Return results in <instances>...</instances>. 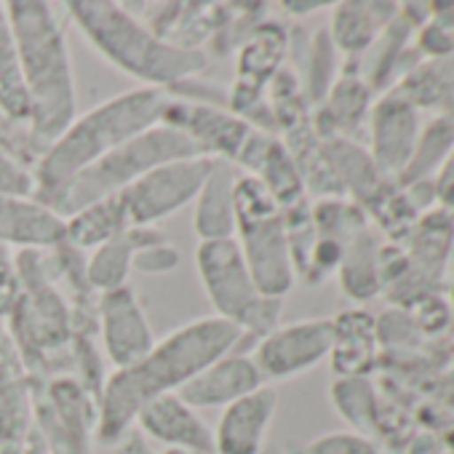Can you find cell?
<instances>
[{
  "label": "cell",
  "instance_id": "4316f807",
  "mask_svg": "<svg viewBox=\"0 0 454 454\" xmlns=\"http://www.w3.org/2000/svg\"><path fill=\"white\" fill-rule=\"evenodd\" d=\"M35 174L17 158L0 150V195H20V198H35Z\"/></svg>",
  "mask_w": 454,
  "mask_h": 454
},
{
  "label": "cell",
  "instance_id": "ba28073f",
  "mask_svg": "<svg viewBox=\"0 0 454 454\" xmlns=\"http://www.w3.org/2000/svg\"><path fill=\"white\" fill-rule=\"evenodd\" d=\"M195 268L216 318L233 324L244 337L257 340L278 326L281 300L265 297L257 289L236 239L200 241L195 249Z\"/></svg>",
  "mask_w": 454,
  "mask_h": 454
},
{
  "label": "cell",
  "instance_id": "5bb4252c",
  "mask_svg": "<svg viewBox=\"0 0 454 454\" xmlns=\"http://www.w3.org/2000/svg\"><path fill=\"white\" fill-rule=\"evenodd\" d=\"M278 409V393L270 385L224 406L214 435V454H262L273 417Z\"/></svg>",
  "mask_w": 454,
  "mask_h": 454
},
{
  "label": "cell",
  "instance_id": "83f0119b",
  "mask_svg": "<svg viewBox=\"0 0 454 454\" xmlns=\"http://www.w3.org/2000/svg\"><path fill=\"white\" fill-rule=\"evenodd\" d=\"M107 454H155L147 443V438L139 430H129L121 441H115L110 446Z\"/></svg>",
  "mask_w": 454,
  "mask_h": 454
},
{
  "label": "cell",
  "instance_id": "7402d4cb",
  "mask_svg": "<svg viewBox=\"0 0 454 454\" xmlns=\"http://www.w3.org/2000/svg\"><path fill=\"white\" fill-rule=\"evenodd\" d=\"M0 110L17 123L27 126L30 118V105L22 83V70H20V51L14 41V30L9 22L6 4H0Z\"/></svg>",
  "mask_w": 454,
  "mask_h": 454
},
{
  "label": "cell",
  "instance_id": "30bf717a",
  "mask_svg": "<svg viewBox=\"0 0 454 454\" xmlns=\"http://www.w3.org/2000/svg\"><path fill=\"white\" fill-rule=\"evenodd\" d=\"M208 158H179L155 166L121 195L131 227H155L160 219L192 203L211 171Z\"/></svg>",
  "mask_w": 454,
  "mask_h": 454
},
{
  "label": "cell",
  "instance_id": "d4e9b609",
  "mask_svg": "<svg viewBox=\"0 0 454 454\" xmlns=\"http://www.w3.org/2000/svg\"><path fill=\"white\" fill-rule=\"evenodd\" d=\"M286 454H377V449L353 433H329L305 443H292Z\"/></svg>",
  "mask_w": 454,
  "mask_h": 454
},
{
  "label": "cell",
  "instance_id": "277c9868",
  "mask_svg": "<svg viewBox=\"0 0 454 454\" xmlns=\"http://www.w3.org/2000/svg\"><path fill=\"white\" fill-rule=\"evenodd\" d=\"M22 276V294L4 321L30 377H73V348L75 337L86 326H97L94 308H73L62 289L49 278L43 252H17Z\"/></svg>",
  "mask_w": 454,
  "mask_h": 454
},
{
  "label": "cell",
  "instance_id": "9c48e42d",
  "mask_svg": "<svg viewBox=\"0 0 454 454\" xmlns=\"http://www.w3.org/2000/svg\"><path fill=\"white\" fill-rule=\"evenodd\" d=\"M33 433L46 454H91L97 398L75 377L33 380Z\"/></svg>",
  "mask_w": 454,
  "mask_h": 454
},
{
  "label": "cell",
  "instance_id": "4fadbf2b",
  "mask_svg": "<svg viewBox=\"0 0 454 454\" xmlns=\"http://www.w3.org/2000/svg\"><path fill=\"white\" fill-rule=\"evenodd\" d=\"M332 324L329 321H297L289 326H276L270 334L257 340L252 353L262 380H292L313 369L332 350Z\"/></svg>",
  "mask_w": 454,
  "mask_h": 454
},
{
  "label": "cell",
  "instance_id": "2e32d148",
  "mask_svg": "<svg viewBox=\"0 0 454 454\" xmlns=\"http://www.w3.org/2000/svg\"><path fill=\"white\" fill-rule=\"evenodd\" d=\"M33 433V377L0 321V446H17Z\"/></svg>",
  "mask_w": 454,
  "mask_h": 454
},
{
  "label": "cell",
  "instance_id": "4dcf8cb0",
  "mask_svg": "<svg viewBox=\"0 0 454 454\" xmlns=\"http://www.w3.org/2000/svg\"><path fill=\"white\" fill-rule=\"evenodd\" d=\"M163 454H192V451H184V449H166Z\"/></svg>",
  "mask_w": 454,
  "mask_h": 454
},
{
  "label": "cell",
  "instance_id": "7a4b0ae2",
  "mask_svg": "<svg viewBox=\"0 0 454 454\" xmlns=\"http://www.w3.org/2000/svg\"><path fill=\"white\" fill-rule=\"evenodd\" d=\"M22 83L30 105L27 129L46 150L78 115V89L65 25L51 4L43 0H9Z\"/></svg>",
  "mask_w": 454,
  "mask_h": 454
},
{
  "label": "cell",
  "instance_id": "f1b7e54d",
  "mask_svg": "<svg viewBox=\"0 0 454 454\" xmlns=\"http://www.w3.org/2000/svg\"><path fill=\"white\" fill-rule=\"evenodd\" d=\"M0 454H46V449H43V443H41V438L35 435V433H30L22 443H17V446H0Z\"/></svg>",
  "mask_w": 454,
  "mask_h": 454
},
{
  "label": "cell",
  "instance_id": "52a82bcc",
  "mask_svg": "<svg viewBox=\"0 0 454 454\" xmlns=\"http://www.w3.org/2000/svg\"><path fill=\"white\" fill-rule=\"evenodd\" d=\"M236 244L265 297L281 300L294 284V260L281 206L247 174L236 179Z\"/></svg>",
  "mask_w": 454,
  "mask_h": 454
},
{
  "label": "cell",
  "instance_id": "8fae6325",
  "mask_svg": "<svg viewBox=\"0 0 454 454\" xmlns=\"http://www.w3.org/2000/svg\"><path fill=\"white\" fill-rule=\"evenodd\" d=\"M160 123L184 134L203 158L222 160L231 166H236L249 137L254 134V126L233 115L227 107L208 105V102H187L174 97L168 99Z\"/></svg>",
  "mask_w": 454,
  "mask_h": 454
},
{
  "label": "cell",
  "instance_id": "f546056e",
  "mask_svg": "<svg viewBox=\"0 0 454 454\" xmlns=\"http://www.w3.org/2000/svg\"><path fill=\"white\" fill-rule=\"evenodd\" d=\"M284 9H286V12H292V14H297V17H305L308 12L321 9V4H284Z\"/></svg>",
  "mask_w": 454,
  "mask_h": 454
},
{
  "label": "cell",
  "instance_id": "ffe728a7",
  "mask_svg": "<svg viewBox=\"0 0 454 454\" xmlns=\"http://www.w3.org/2000/svg\"><path fill=\"white\" fill-rule=\"evenodd\" d=\"M131 231V222L121 195L102 198L65 219V244L78 252H94L97 247Z\"/></svg>",
  "mask_w": 454,
  "mask_h": 454
},
{
  "label": "cell",
  "instance_id": "cb8c5ba5",
  "mask_svg": "<svg viewBox=\"0 0 454 454\" xmlns=\"http://www.w3.org/2000/svg\"><path fill=\"white\" fill-rule=\"evenodd\" d=\"M179 265V252L176 247H171L166 241V236H155L153 241L142 244L137 252H134V262H131V270L134 273H142V276H166L171 273L174 268Z\"/></svg>",
  "mask_w": 454,
  "mask_h": 454
},
{
  "label": "cell",
  "instance_id": "44dd1931",
  "mask_svg": "<svg viewBox=\"0 0 454 454\" xmlns=\"http://www.w3.org/2000/svg\"><path fill=\"white\" fill-rule=\"evenodd\" d=\"M155 236H160L158 227H131L123 236L97 247L89 257H86V278L89 286L97 294L113 292L126 286L129 273H131V262H134V252L153 241Z\"/></svg>",
  "mask_w": 454,
  "mask_h": 454
},
{
  "label": "cell",
  "instance_id": "8992f818",
  "mask_svg": "<svg viewBox=\"0 0 454 454\" xmlns=\"http://www.w3.org/2000/svg\"><path fill=\"white\" fill-rule=\"evenodd\" d=\"M179 158H203V155L195 150V145L184 134H179L176 129L166 123H158L150 131L134 137L131 142L115 147L113 153H107L105 158H99L97 163L75 174L57 190L35 195V198L46 208H51L57 216L67 219L70 214L86 208L89 203L123 192L155 166L179 160Z\"/></svg>",
  "mask_w": 454,
  "mask_h": 454
},
{
  "label": "cell",
  "instance_id": "d6986e66",
  "mask_svg": "<svg viewBox=\"0 0 454 454\" xmlns=\"http://www.w3.org/2000/svg\"><path fill=\"white\" fill-rule=\"evenodd\" d=\"M236 179L239 168L214 160L198 198H195V233L200 241L236 239Z\"/></svg>",
  "mask_w": 454,
  "mask_h": 454
},
{
  "label": "cell",
  "instance_id": "9a60e30c",
  "mask_svg": "<svg viewBox=\"0 0 454 454\" xmlns=\"http://www.w3.org/2000/svg\"><path fill=\"white\" fill-rule=\"evenodd\" d=\"M265 380L252 358V353H227L222 358H216L214 364H208L203 372H198L176 395L198 409H224L236 403L239 398L254 393L257 387H262Z\"/></svg>",
  "mask_w": 454,
  "mask_h": 454
},
{
  "label": "cell",
  "instance_id": "7c38bea8",
  "mask_svg": "<svg viewBox=\"0 0 454 454\" xmlns=\"http://www.w3.org/2000/svg\"><path fill=\"white\" fill-rule=\"evenodd\" d=\"M97 340L105 361L115 372L134 366L153 350V326L129 284L97 297Z\"/></svg>",
  "mask_w": 454,
  "mask_h": 454
},
{
  "label": "cell",
  "instance_id": "484cf974",
  "mask_svg": "<svg viewBox=\"0 0 454 454\" xmlns=\"http://www.w3.org/2000/svg\"><path fill=\"white\" fill-rule=\"evenodd\" d=\"M22 294V276L17 265V252L0 244V321H6Z\"/></svg>",
  "mask_w": 454,
  "mask_h": 454
},
{
  "label": "cell",
  "instance_id": "5b68a950",
  "mask_svg": "<svg viewBox=\"0 0 454 454\" xmlns=\"http://www.w3.org/2000/svg\"><path fill=\"white\" fill-rule=\"evenodd\" d=\"M168 99V91L139 86L75 115V121L38 158L33 168L38 184L35 195L57 190L115 147L158 126Z\"/></svg>",
  "mask_w": 454,
  "mask_h": 454
},
{
  "label": "cell",
  "instance_id": "e0dca14e",
  "mask_svg": "<svg viewBox=\"0 0 454 454\" xmlns=\"http://www.w3.org/2000/svg\"><path fill=\"white\" fill-rule=\"evenodd\" d=\"M134 427L147 441H158L166 449H184L192 454H214V435H211L208 425L176 393L150 401L139 411Z\"/></svg>",
  "mask_w": 454,
  "mask_h": 454
},
{
  "label": "cell",
  "instance_id": "ac0fdd59",
  "mask_svg": "<svg viewBox=\"0 0 454 454\" xmlns=\"http://www.w3.org/2000/svg\"><path fill=\"white\" fill-rule=\"evenodd\" d=\"M0 244L17 252L54 249L65 244V219L38 198L0 195Z\"/></svg>",
  "mask_w": 454,
  "mask_h": 454
},
{
  "label": "cell",
  "instance_id": "603a6c76",
  "mask_svg": "<svg viewBox=\"0 0 454 454\" xmlns=\"http://www.w3.org/2000/svg\"><path fill=\"white\" fill-rule=\"evenodd\" d=\"M0 150L17 158L20 163H25L27 168H35L38 158L43 155V150L30 137V129L25 123H17L14 118H9L4 110H0Z\"/></svg>",
  "mask_w": 454,
  "mask_h": 454
},
{
  "label": "cell",
  "instance_id": "6da1fadb",
  "mask_svg": "<svg viewBox=\"0 0 454 454\" xmlns=\"http://www.w3.org/2000/svg\"><path fill=\"white\" fill-rule=\"evenodd\" d=\"M241 340L233 324L216 316L195 318L155 340L142 361L107 374L97 401V441L105 446L121 441L150 401L179 393L208 364L233 353Z\"/></svg>",
  "mask_w": 454,
  "mask_h": 454
},
{
  "label": "cell",
  "instance_id": "3957f363",
  "mask_svg": "<svg viewBox=\"0 0 454 454\" xmlns=\"http://www.w3.org/2000/svg\"><path fill=\"white\" fill-rule=\"evenodd\" d=\"M67 17L113 67L142 89L174 91L208 67V54L179 49L158 38L129 6L113 0H70Z\"/></svg>",
  "mask_w": 454,
  "mask_h": 454
}]
</instances>
